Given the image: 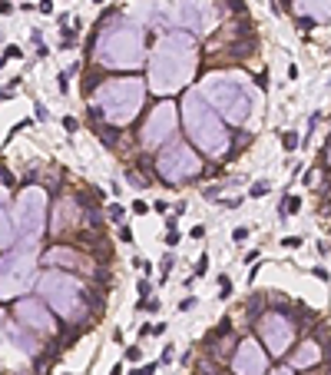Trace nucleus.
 Returning <instances> with one entry per match:
<instances>
[{"label": "nucleus", "instance_id": "obj_37", "mask_svg": "<svg viewBox=\"0 0 331 375\" xmlns=\"http://www.w3.org/2000/svg\"><path fill=\"white\" fill-rule=\"evenodd\" d=\"M202 236H205V226H202V223L192 226V239H202Z\"/></svg>", "mask_w": 331, "mask_h": 375}, {"label": "nucleus", "instance_id": "obj_8", "mask_svg": "<svg viewBox=\"0 0 331 375\" xmlns=\"http://www.w3.org/2000/svg\"><path fill=\"white\" fill-rule=\"evenodd\" d=\"M156 176L162 183L169 186H179V183H189L196 176H202V160H199V153L192 150L189 143H182V140H173V143H166L156 156Z\"/></svg>", "mask_w": 331, "mask_h": 375}, {"label": "nucleus", "instance_id": "obj_27", "mask_svg": "<svg viewBox=\"0 0 331 375\" xmlns=\"http://www.w3.org/2000/svg\"><path fill=\"white\" fill-rule=\"evenodd\" d=\"M219 289H222V299H229V295H232V279H229V276H222V279H219Z\"/></svg>", "mask_w": 331, "mask_h": 375}, {"label": "nucleus", "instance_id": "obj_2", "mask_svg": "<svg viewBox=\"0 0 331 375\" xmlns=\"http://www.w3.org/2000/svg\"><path fill=\"white\" fill-rule=\"evenodd\" d=\"M93 60L103 70H139L146 64V27H139L133 17L106 10L96 33Z\"/></svg>", "mask_w": 331, "mask_h": 375}, {"label": "nucleus", "instance_id": "obj_13", "mask_svg": "<svg viewBox=\"0 0 331 375\" xmlns=\"http://www.w3.org/2000/svg\"><path fill=\"white\" fill-rule=\"evenodd\" d=\"M14 316L20 319V326L30 329L37 335H53L56 332V322L50 316V309L40 299H17L14 302Z\"/></svg>", "mask_w": 331, "mask_h": 375}, {"label": "nucleus", "instance_id": "obj_31", "mask_svg": "<svg viewBox=\"0 0 331 375\" xmlns=\"http://www.w3.org/2000/svg\"><path fill=\"white\" fill-rule=\"evenodd\" d=\"M17 56H20V47H7V50H4V60H17Z\"/></svg>", "mask_w": 331, "mask_h": 375}, {"label": "nucleus", "instance_id": "obj_21", "mask_svg": "<svg viewBox=\"0 0 331 375\" xmlns=\"http://www.w3.org/2000/svg\"><path fill=\"white\" fill-rule=\"evenodd\" d=\"M205 272H209V256H199V263H196V269H192V279H202Z\"/></svg>", "mask_w": 331, "mask_h": 375}, {"label": "nucleus", "instance_id": "obj_9", "mask_svg": "<svg viewBox=\"0 0 331 375\" xmlns=\"http://www.w3.org/2000/svg\"><path fill=\"white\" fill-rule=\"evenodd\" d=\"M33 269H37V253H24L14 249L0 259V302L24 295L33 282Z\"/></svg>", "mask_w": 331, "mask_h": 375}, {"label": "nucleus", "instance_id": "obj_38", "mask_svg": "<svg viewBox=\"0 0 331 375\" xmlns=\"http://www.w3.org/2000/svg\"><path fill=\"white\" fill-rule=\"evenodd\" d=\"M152 372H156V362H149V365H142L136 375H152Z\"/></svg>", "mask_w": 331, "mask_h": 375}, {"label": "nucleus", "instance_id": "obj_35", "mask_svg": "<svg viewBox=\"0 0 331 375\" xmlns=\"http://www.w3.org/2000/svg\"><path fill=\"white\" fill-rule=\"evenodd\" d=\"M146 312H159V299H146V305H142Z\"/></svg>", "mask_w": 331, "mask_h": 375}, {"label": "nucleus", "instance_id": "obj_3", "mask_svg": "<svg viewBox=\"0 0 331 375\" xmlns=\"http://www.w3.org/2000/svg\"><path fill=\"white\" fill-rule=\"evenodd\" d=\"M199 93L232 127H245V123L252 120V113L262 106V93L242 73H225V70L205 73V80L199 83Z\"/></svg>", "mask_w": 331, "mask_h": 375}, {"label": "nucleus", "instance_id": "obj_28", "mask_svg": "<svg viewBox=\"0 0 331 375\" xmlns=\"http://www.w3.org/2000/svg\"><path fill=\"white\" fill-rule=\"evenodd\" d=\"M126 359H129V362H139V359H142V349H139V345H129V349H126Z\"/></svg>", "mask_w": 331, "mask_h": 375}, {"label": "nucleus", "instance_id": "obj_29", "mask_svg": "<svg viewBox=\"0 0 331 375\" xmlns=\"http://www.w3.org/2000/svg\"><path fill=\"white\" fill-rule=\"evenodd\" d=\"M63 130H66V133H76V130H79V123L73 120V116H63Z\"/></svg>", "mask_w": 331, "mask_h": 375}, {"label": "nucleus", "instance_id": "obj_17", "mask_svg": "<svg viewBox=\"0 0 331 375\" xmlns=\"http://www.w3.org/2000/svg\"><path fill=\"white\" fill-rule=\"evenodd\" d=\"M288 7L298 20H315V24L331 20V0H288Z\"/></svg>", "mask_w": 331, "mask_h": 375}, {"label": "nucleus", "instance_id": "obj_33", "mask_svg": "<svg viewBox=\"0 0 331 375\" xmlns=\"http://www.w3.org/2000/svg\"><path fill=\"white\" fill-rule=\"evenodd\" d=\"M232 239H238V242H242V239H249V229H245V226H238V229L232 232Z\"/></svg>", "mask_w": 331, "mask_h": 375}, {"label": "nucleus", "instance_id": "obj_25", "mask_svg": "<svg viewBox=\"0 0 331 375\" xmlns=\"http://www.w3.org/2000/svg\"><path fill=\"white\" fill-rule=\"evenodd\" d=\"M282 146H285L288 153H295V150H298V133H285V136H282Z\"/></svg>", "mask_w": 331, "mask_h": 375}, {"label": "nucleus", "instance_id": "obj_23", "mask_svg": "<svg viewBox=\"0 0 331 375\" xmlns=\"http://www.w3.org/2000/svg\"><path fill=\"white\" fill-rule=\"evenodd\" d=\"M298 206H301V200H295V196H292V200H285V203H282V209H278V216H288V213H298Z\"/></svg>", "mask_w": 331, "mask_h": 375}, {"label": "nucleus", "instance_id": "obj_42", "mask_svg": "<svg viewBox=\"0 0 331 375\" xmlns=\"http://www.w3.org/2000/svg\"><path fill=\"white\" fill-rule=\"evenodd\" d=\"M272 375H292V372H288V368H278V372H272Z\"/></svg>", "mask_w": 331, "mask_h": 375}, {"label": "nucleus", "instance_id": "obj_18", "mask_svg": "<svg viewBox=\"0 0 331 375\" xmlns=\"http://www.w3.org/2000/svg\"><path fill=\"white\" fill-rule=\"evenodd\" d=\"M318 362H321V345H318L315 339H305V342L292 352V365L295 368H311V365H318Z\"/></svg>", "mask_w": 331, "mask_h": 375}, {"label": "nucleus", "instance_id": "obj_43", "mask_svg": "<svg viewBox=\"0 0 331 375\" xmlns=\"http://www.w3.org/2000/svg\"><path fill=\"white\" fill-rule=\"evenodd\" d=\"M328 166H331V146H328Z\"/></svg>", "mask_w": 331, "mask_h": 375}, {"label": "nucleus", "instance_id": "obj_15", "mask_svg": "<svg viewBox=\"0 0 331 375\" xmlns=\"http://www.w3.org/2000/svg\"><path fill=\"white\" fill-rule=\"evenodd\" d=\"M43 266H47V269L63 266V269H76V272H96V266L90 263L87 256L76 253V249H70V246H53L47 256H43Z\"/></svg>", "mask_w": 331, "mask_h": 375}, {"label": "nucleus", "instance_id": "obj_30", "mask_svg": "<svg viewBox=\"0 0 331 375\" xmlns=\"http://www.w3.org/2000/svg\"><path fill=\"white\" fill-rule=\"evenodd\" d=\"M282 242H285V246H288V249H298V246H301V239H298V236H285Z\"/></svg>", "mask_w": 331, "mask_h": 375}, {"label": "nucleus", "instance_id": "obj_14", "mask_svg": "<svg viewBox=\"0 0 331 375\" xmlns=\"http://www.w3.org/2000/svg\"><path fill=\"white\" fill-rule=\"evenodd\" d=\"M268 355L255 339H242L232 352V372L235 375H265Z\"/></svg>", "mask_w": 331, "mask_h": 375}, {"label": "nucleus", "instance_id": "obj_7", "mask_svg": "<svg viewBox=\"0 0 331 375\" xmlns=\"http://www.w3.org/2000/svg\"><path fill=\"white\" fill-rule=\"evenodd\" d=\"M47 229V190L43 186H27L20 190L14 203V232H17V249L37 253L40 236Z\"/></svg>", "mask_w": 331, "mask_h": 375}, {"label": "nucleus", "instance_id": "obj_5", "mask_svg": "<svg viewBox=\"0 0 331 375\" xmlns=\"http://www.w3.org/2000/svg\"><path fill=\"white\" fill-rule=\"evenodd\" d=\"M179 110H182V123H186L189 140L205 156H222V153L229 150V143H232L229 130H225L219 113L205 103V96L199 93V90H186V93H182Z\"/></svg>", "mask_w": 331, "mask_h": 375}, {"label": "nucleus", "instance_id": "obj_19", "mask_svg": "<svg viewBox=\"0 0 331 375\" xmlns=\"http://www.w3.org/2000/svg\"><path fill=\"white\" fill-rule=\"evenodd\" d=\"M14 219L7 216V209H4V203H0V249H10V242H14Z\"/></svg>", "mask_w": 331, "mask_h": 375}, {"label": "nucleus", "instance_id": "obj_4", "mask_svg": "<svg viewBox=\"0 0 331 375\" xmlns=\"http://www.w3.org/2000/svg\"><path fill=\"white\" fill-rule=\"evenodd\" d=\"M146 80L142 77H110L103 80L93 93V106H90V120H103L106 127H126L139 116L142 103H146Z\"/></svg>", "mask_w": 331, "mask_h": 375}, {"label": "nucleus", "instance_id": "obj_12", "mask_svg": "<svg viewBox=\"0 0 331 375\" xmlns=\"http://www.w3.org/2000/svg\"><path fill=\"white\" fill-rule=\"evenodd\" d=\"M173 24L182 27L192 37H202V33L212 30L215 24V7L212 0H179V7L173 14Z\"/></svg>", "mask_w": 331, "mask_h": 375}, {"label": "nucleus", "instance_id": "obj_22", "mask_svg": "<svg viewBox=\"0 0 331 375\" xmlns=\"http://www.w3.org/2000/svg\"><path fill=\"white\" fill-rule=\"evenodd\" d=\"M60 37H63V50L66 47H76V40H79V33L76 30H66V24H63V30H60Z\"/></svg>", "mask_w": 331, "mask_h": 375}, {"label": "nucleus", "instance_id": "obj_20", "mask_svg": "<svg viewBox=\"0 0 331 375\" xmlns=\"http://www.w3.org/2000/svg\"><path fill=\"white\" fill-rule=\"evenodd\" d=\"M106 216H110L113 223H123V219H126V209L119 206V203H113V206H106Z\"/></svg>", "mask_w": 331, "mask_h": 375}, {"label": "nucleus", "instance_id": "obj_1", "mask_svg": "<svg viewBox=\"0 0 331 375\" xmlns=\"http://www.w3.org/2000/svg\"><path fill=\"white\" fill-rule=\"evenodd\" d=\"M199 70V43L186 30H166L149 50V67H146V87L149 93L169 100L173 93H186Z\"/></svg>", "mask_w": 331, "mask_h": 375}, {"label": "nucleus", "instance_id": "obj_34", "mask_svg": "<svg viewBox=\"0 0 331 375\" xmlns=\"http://www.w3.org/2000/svg\"><path fill=\"white\" fill-rule=\"evenodd\" d=\"M133 213H139V216H142V213H149V206H146L142 200H136V203H133Z\"/></svg>", "mask_w": 331, "mask_h": 375}, {"label": "nucleus", "instance_id": "obj_36", "mask_svg": "<svg viewBox=\"0 0 331 375\" xmlns=\"http://www.w3.org/2000/svg\"><path fill=\"white\" fill-rule=\"evenodd\" d=\"M33 113H37V120H50V113H47V106H40V103H37V110H33Z\"/></svg>", "mask_w": 331, "mask_h": 375}, {"label": "nucleus", "instance_id": "obj_16", "mask_svg": "<svg viewBox=\"0 0 331 375\" xmlns=\"http://www.w3.org/2000/svg\"><path fill=\"white\" fill-rule=\"evenodd\" d=\"M76 216H79V200H76V196H60V200H56V206H53L50 229H53L56 236H63L66 229H73Z\"/></svg>", "mask_w": 331, "mask_h": 375}, {"label": "nucleus", "instance_id": "obj_41", "mask_svg": "<svg viewBox=\"0 0 331 375\" xmlns=\"http://www.w3.org/2000/svg\"><path fill=\"white\" fill-rule=\"evenodd\" d=\"M110 375H123V365H113V372Z\"/></svg>", "mask_w": 331, "mask_h": 375}, {"label": "nucleus", "instance_id": "obj_32", "mask_svg": "<svg viewBox=\"0 0 331 375\" xmlns=\"http://www.w3.org/2000/svg\"><path fill=\"white\" fill-rule=\"evenodd\" d=\"M139 295H142V299H146V295H152V286H149V279H142V282H139Z\"/></svg>", "mask_w": 331, "mask_h": 375}, {"label": "nucleus", "instance_id": "obj_26", "mask_svg": "<svg viewBox=\"0 0 331 375\" xmlns=\"http://www.w3.org/2000/svg\"><path fill=\"white\" fill-rule=\"evenodd\" d=\"M173 266H176V256H173V253H166V259L159 263V269H162V279L169 276V269H173Z\"/></svg>", "mask_w": 331, "mask_h": 375}, {"label": "nucleus", "instance_id": "obj_24", "mask_svg": "<svg viewBox=\"0 0 331 375\" xmlns=\"http://www.w3.org/2000/svg\"><path fill=\"white\" fill-rule=\"evenodd\" d=\"M268 190H272V186H268V179H259V183H252V190H249V193H252L255 200H262Z\"/></svg>", "mask_w": 331, "mask_h": 375}, {"label": "nucleus", "instance_id": "obj_39", "mask_svg": "<svg viewBox=\"0 0 331 375\" xmlns=\"http://www.w3.org/2000/svg\"><path fill=\"white\" fill-rule=\"evenodd\" d=\"M119 239H123V242H133V232H129L126 226H123V229H119Z\"/></svg>", "mask_w": 331, "mask_h": 375}, {"label": "nucleus", "instance_id": "obj_40", "mask_svg": "<svg viewBox=\"0 0 331 375\" xmlns=\"http://www.w3.org/2000/svg\"><path fill=\"white\" fill-rule=\"evenodd\" d=\"M166 242H169V246H176V242H179V232H176V229H169V236H166Z\"/></svg>", "mask_w": 331, "mask_h": 375}, {"label": "nucleus", "instance_id": "obj_6", "mask_svg": "<svg viewBox=\"0 0 331 375\" xmlns=\"http://www.w3.org/2000/svg\"><path fill=\"white\" fill-rule=\"evenodd\" d=\"M37 292L43 295V302H47L56 316H63V319H70V322H87L90 319V295L73 272L47 269L37 279Z\"/></svg>", "mask_w": 331, "mask_h": 375}, {"label": "nucleus", "instance_id": "obj_11", "mask_svg": "<svg viewBox=\"0 0 331 375\" xmlns=\"http://www.w3.org/2000/svg\"><path fill=\"white\" fill-rule=\"evenodd\" d=\"M259 335H262V345H265L272 355L292 352L295 319H292V312H288V305H285V309H268L265 316L259 319Z\"/></svg>", "mask_w": 331, "mask_h": 375}, {"label": "nucleus", "instance_id": "obj_10", "mask_svg": "<svg viewBox=\"0 0 331 375\" xmlns=\"http://www.w3.org/2000/svg\"><path fill=\"white\" fill-rule=\"evenodd\" d=\"M176 127H179V106L173 100H159L149 110L146 123L139 127V146L149 153V150H159V146L173 143Z\"/></svg>", "mask_w": 331, "mask_h": 375}]
</instances>
